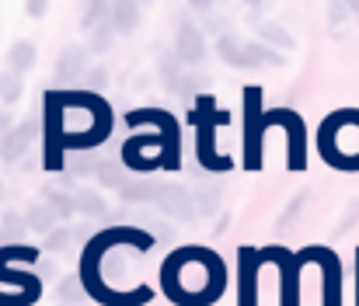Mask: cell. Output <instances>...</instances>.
Listing matches in <instances>:
<instances>
[{
    "mask_svg": "<svg viewBox=\"0 0 359 306\" xmlns=\"http://www.w3.org/2000/svg\"><path fill=\"white\" fill-rule=\"evenodd\" d=\"M49 209H53L56 216H70V212H74V199L63 195V192H49Z\"/></svg>",
    "mask_w": 359,
    "mask_h": 306,
    "instance_id": "7402d4cb",
    "label": "cell"
},
{
    "mask_svg": "<svg viewBox=\"0 0 359 306\" xmlns=\"http://www.w3.org/2000/svg\"><path fill=\"white\" fill-rule=\"evenodd\" d=\"M95 157L91 153H77V157H70V164H67V171L70 174H88V171H95Z\"/></svg>",
    "mask_w": 359,
    "mask_h": 306,
    "instance_id": "44dd1931",
    "label": "cell"
},
{
    "mask_svg": "<svg viewBox=\"0 0 359 306\" xmlns=\"http://www.w3.org/2000/svg\"><path fill=\"white\" fill-rule=\"evenodd\" d=\"M136 4H140V7H147V4H154V0H136Z\"/></svg>",
    "mask_w": 359,
    "mask_h": 306,
    "instance_id": "1f68e13d",
    "label": "cell"
},
{
    "mask_svg": "<svg viewBox=\"0 0 359 306\" xmlns=\"http://www.w3.org/2000/svg\"><path fill=\"white\" fill-rule=\"evenodd\" d=\"M189 4H192L196 11H210V7H213V0H189Z\"/></svg>",
    "mask_w": 359,
    "mask_h": 306,
    "instance_id": "f1b7e54d",
    "label": "cell"
},
{
    "mask_svg": "<svg viewBox=\"0 0 359 306\" xmlns=\"http://www.w3.org/2000/svg\"><path fill=\"white\" fill-rule=\"evenodd\" d=\"M217 53L231 63V67H244V56H241V42L238 39H231V35H224L220 42H217Z\"/></svg>",
    "mask_w": 359,
    "mask_h": 306,
    "instance_id": "ac0fdd59",
    "label": "cell"
},
{
    "mask_svg": "<svg viewBox=\"0 0 359 306\" xmlns=\"http://www.w3.org/2000/svg\"><path fill=\"white\" fill-rule=\"evenodd\" d=\"M84 81H88L91 91H102V88H105V70H102V67H95V70L88 67V70H84Z\"/></svg>",
    "mask_w": 359,
    "mask_h": 306,
    "instance_id": "603a6c76",
    "label": "cell"
},
{
    "mask_svg": "<svg viewBox=\"0 0 359 306\" xmlns=\"http://www.w3.org/2000/svg\"><path fill=\"white\" fill-rule=\"evenodd\" d=\"M84 70H88V49L84 46H67L60 53V63H56V81L74 84V81L84 77Z\"/></svg>",
    "mask_w": 359,
    "mask_h": 306,
    "instance_id": "3957f363",
    "label": "cell"
},
{
    "mask_svg": "<svg viewBox=\"0 0 359 306\" xmlns=\"http://www.w3.org/2000/svg\"><path fill=\"white\" fill-rule=\"evenodd\" d=\"M150 237H157V240H171L175 230H171L168 223H157V219H154V223H150Z\"/></svg>",
    "mask_w": 359,
    "mask_h": 306,
    "instance_id": "d4e9b609",
    "label": "cell"
},
{
    "mask_svg": "<svg viewBox=\"0 0 359 306\" xmlns=\"http://www.w3.org/2000/svg\"><path fill=\"white\" fill-rule=\"evenodd\" d=\"M161 77H164V84H168L175 95H192V91H199V81H182V63H178L175 53L161 56Z\"/></svg>",
    "mask_w": 359,
    "mask_h": 306,
    "instance_id": "8992f818",
    "label": "cell"
},
{
    "mask_svg": "<svg viewBox=\"0 0 359 306\" xmlns=\"http://www.w3.org/2000/svg\"><path fill=\"white\" fill-rule=\"evenodd\" d=\"M7 67H11V74H28L32 67H35V46L32 42H14L11 46V53H7Z\"/></svg>",
    "mask_w": 359,
    "mask_h": 306,
    "instance_id": "ba28073f",
    "label": "cell"
},
{
    "mask_svg": "<svg viewBox=\"0 0 359 306\" xmlns=\"http://www.w3.org/2000/svg\"><path fill=\"white\" fill-rule=\"evenodd\" d=\"M112 25L109 21H102V25H95V28H88V53H105L109 46H112Z\"/></svg>",
    "mask_w": 359,
    "mask_h": 306,
    "instance_id": "9a60e30c",
    "label": "cell"
},
{
    "mask_svg": "<svg viewBox=\"0 0 359 306\" xmlns=\"http://www.w3.org/2000/svg\"><path fill=\"white\" fill-rule=\"evenodd\" d=\"M241 56H244V67H258V63L283 67V63H286V56L276 53V49L265 46V42H244V46H241Z\"/></svg>",
    "mask_w": 359,
    "mask_h": 306,
    "instance_id": "52a82bcc",
    "label": "cell"
},
{
    "mask_svg": "<svg viewBox=\"0 0 359 306\" xmlns=\"http://www.w3.org/2000/svg\"><path fill=\"white\" fill-rule=\"evenodd\" d=\"M154 192H157V181H129L119 188L126 202H154Z\"/></svg>",
    "mask_w": 359,
    "mask_h": 306,
    "instance_id": "7c38bea8",
    "label": "cell"
},
{
    "mask_svg": "<svg viewBox=\"0 0 359 306\" xmlns=\"http://www.w3.org/2000/svg\"><path fill=\"white\" fill-rule=\"evenodd\" d=\"M346 4V11H353V14H359V0H342Z\"/></svg>",
    "mask_w": 359,
    "mask_h": 306,
    "instance_id": "f546056e",
    "label": "cell"
},
{
    "mask_svg": "<svg viewBox=\"0 0 359 306\" xmlns=\"http://www.w3.org/2000/svg\"><path fill=\"white\" fill-rule=\"evenodd\" d=\"M109 25L119 35L136 32V25H140V4L136 0H112L109 4Z\"/></svg>",
    "mask_w": 359,
    "mask_h": 306,
    "instance_id": "277c9868",
    "label": "cell"
},
{
    "mask_svg": "<svg viewBox=\"0 0 359 306\" xmlns=\"http://www.w3.org/2000/svg\"><path fill=\"white\" fill-rule=\"evenodd\" d=\"M356 219H359V202H353L349 205V212H346V219L339 223V233H346V226H349V223H356Z\"/></svg>",
    "mask_w": 359,
    "mask_h": 306,
    "instance_id": "4316f807",
    "label": "cell"
},
{
    "mask_svg": "<svg viewBox=\"0 0 359 306\" xmlns=\"http://www.w3.org/2000/svg\"><path fill=\"white\" fill-rule=\"evenodd\" d=\"M70 199H74V209H81V212H88V216H102V212H105V199H102L95 188H77Z\"/></svg>",
    "mask_w": 359,
    "mask_h": 306,
    "instance_id": "30bf717a",
    "label": "cell"
},
{
    "mask_svg": "<svg viewBox=\"0 0 359 306\" xmlns=\"http://www.w3.org/2000/svg\"><path fill=\"white\" fill-rule=\"evenodd\" d=\"M192 205H196V212H203V216H213V212L220 209V185H210V181H203V185L196 188V195H192Z\"/></svg>",
    "mask_w": 359,
    "mask_h": 306,
    "instance_id": "9c48e42d",
    "label": "cell"
},
{
    "mask_svg": "<svg viewBox=\"0 0 359 306\" xmlns=\"http://www.w3.org/2000/svg\"><path fill=\"white\" fill-rule=\"evenodd\" d=\"M95 174L102 178L105 188H116V192H119L122 185H126V174H122V167L116 160H98V164H95Z\"/></svg>",
    "mask_w": 359,
    "mask_h": 306,
    "instance_id": "5bb4252c",
    "label": "cell"
},
{
    "mask_svg": "<svg viewBox=\"0 0 359 306\" xmlns=\"http://www.w3.org/2000/svg\"><path fill=\"white\" fill-rule=\"evenodd\" d=\"M0 98H4V102H18V98H21V77H18V74L7 70V74L0 77Z\"/></svg>",
    "mask_w": 359,
    "mask_h": 306,
    "instance_id": "d6986e66",
    "label": "cell"
},
{
    "mask_svg": "<svg viewBox=\"0 0 359 306\" xmlns=\"http://www.w3.org/2000/svg\"><path fill=\"white\" fill-rule=\"evenodd\" d=\"M248 4H251V7H262V4H265V0H248Z\"/></svg>",
    "mask_w": 359,
    "mask_h": 306,
    "instance_id": "4dcf8cb0",
    "label": "cell"
},
{
    "mask_svg": "<svg viewBox=\"0 0 359 306\" xmlns=\"http://www.w3.org/2000/svg\"><path fill=\"white\" fill-rule=\"evenodd\" d=\"M109 4L112 0H91L88 4V11H84V28H95V25H102V21H109Z\"/></svg>",
    "mask_w": 359,
    "mask_h": 306,
    "instance_id": "e0dca14e",
    "label": "cell"
},
{
    "mask_svg": "<svg viewBox=\"0 0 359 306\" xmlns=\"http://www.w3.org/2000/svg\"><path fill=\"white\" fill-rule=\"evenodd\" d=\"M25 226H32L35 233H49V230H56V212L49 205H32Z\"/></svg>",
    "mask_w": 359,
    "mask_h": 306,
    "instance_id": "8fae6325",
    "label": "cell"
},
{
    "mask_svg": "<svg viewBox=\"0 0 359 306\" xmlns=\"http://www.w3.org/2000/svg\"><path fill=\"white\" fill-rule=\"evenodd\" d=\"M154 202L161 205L168 216H175V219H196V205H192V195H189L182 185H175V181H168V185H157V192H154Z\"/></svg>",
    "mask_w": 359,
    "mask_h": 306,
    "instance_id": "6da1fadb",
    "label": "cell"
},
{
    "mask_svg": "<svg viewBox=\"0 0 359 306\" xmlns=\"http://www.w3.org/2000/svg\"><path fill=\"white\" fill-rule=\"evenodd\" d=\"M175 56H178V63H189V67H196V63H203V56H206V39H203V32L196 28V25H178V35H175Z\"/></svg>",
    "mask_w": 359,
    "mask_h": 306,
    "instance_id": "7a4b0ae2",
    "label": "cell"
},
{
    "mask_svg": "<svg viewBox=\"0 0 359 306\" xmlns=\"http://www.w3.org/2000/svg\"><path fill=\"white\" fill-rule=\"evenodd\" d=\"M70 244H74V233L63 230V226H60V230H49V237H46V247H49V251H67Z\"/></svg>",
    "mask_w": 359,
    "mask_h": 306,
    "instance_id": "ffe728a7",
    "label": "cell"
},
{
    "mask_svg": "<svg viewBox=\"0 0 359 306\" xmlns=\"http://www.w3.org/2000/svg\"><path fill=\"white\" fill-rule=\"evenodd\" d=\"M28 14L32 18H42L46 14V0H28Z\"/></svg>",
    "mask_w": 359,
    "mask_h": 306,
    "instance_id": "83f0119b",
    "label": "cell"
},
{
    "mask_svg": "<svg viewBox=\"0 0 359 306\" xmlns=\"http://www.w3.org/2000/svg\"><path fill=\"white\" fill-rule=\"evenodd\" d=\"M4 230H7L11 237H18V233L25 230V219H18L14 212H4Z\"/></svg>",
    "mask_w": 359,
    "mask_h": 306,
    "instance_id": "cb8c5ba5",
    "label": "cell"
},
{
    "mask_svg": "<svg viewBox=\"0 0 359 306\" xmlns=\"http://www.w3.org/2000/svg\"><path fill=\"white\" fill-rule=\"evenodd\" d=\"M39 136V122L35 118H28V122H21L7 139H4V157L7 160H18L21 153H28V146H32V139Z\"/></svg>",
    "mask_w": 359,
    "mask_h": 306,
    "instance_id": "5b68a950",
    "label": "cell"
},
{
    "mask_svg": "<svg viewBox=\"0 0 359 306\" xmlns=\"http://www.w3.org/2000/svg\"><path fill=\"white\" fill-rule=\"evenodd\" d=\"M328 21H332V25H342V21H346V4H342V0H335V4L328 7Z\"/></svg>",
    "mask_w": 359,
    "mask_h": 306,
    "instance_id": "484cf974",
    "label": "cell"
},
{
    "mask_svg": "<svg viewBox=\"0 0 359 306\" xmlns=\"http://www.w3.org/2000/svg\"><path fill=\"white\" fill-rule=\"evenodd\" d=\"M0 199H4V185H0Z\"/></svg>",
    "mask_w": 359,
    "mask_h": 306,
    "instance_id": "d6a6232c",
    "label": "cell"
},
{
    "mask_svg": "<svg viewBox=\"0 0 359 306\" xmlns=\"http://www.w3.org/2000/svg\"><path fill=\"white\" fill-rule=\"evenodd\" d=\"M56 296H60V303L63 306H84V289H81V282H77L74 275H67V279L60 282Z\"/></svg>",
    "mask_w": 359,
    "mask_h": 306,
    "instance_id": "2e32d148",
    "label": "cell"
},
{
    "mask_svg": "<svg viewBox=\"0 0 359 306\" xmlns=\"http://www.w3.org/2000/svg\"><path fill=\"white\" fill-rule=\"evenodd\" d=\"M258 39H262L265 46H279V49H293V46H297L293 35H290L286 28H279V25H258Z\"/></svg>",
    "mask_w": 359,
    "mask_h": 306,
    "instance_id": "4fadbf2b",
    "label": "cell"
}]
</instances>
